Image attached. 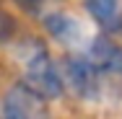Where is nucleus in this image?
Masks as SVG:
<instances>
[{"label": "nucleus", "instance_id": "obj_5", "mask_svg": "<svg viewBox=\"0 0 122 119\" xmlns=\"http://www.w3.org/2000/svg\"><path fill=\"white\" fill-rule=\"evenodd\" d=\"M88 57L99 65V70L104 72H117L122 75V47H117L109 34H101L91 42V49H88Z\"/></svg>", "mask_w": 122, "mask_h": 119}, {"label": "nucleus", "instance_id": "obj_3", "mask_svg": "<svg viewBox=\"0 0 122 119\" xmlns=\"http://www.w3.org/2000/svg\"><path fill=\"white\" fill-rule=\"evenodd\" d=\"M44 101L47 98L18 83L3 96V119H47Z\"/></svg>", "mask_w": 122, "mask_h": 119}, {"label": "nucleus", "instance_id": "obj_1", "mask_svg": "<svg viewBox=\"0 0 122 119\" xmlns=\"http://www.w3.org/2000/svg\"><path fill=\"white\" fill-rule=\"evenodd\" d=\"M18 57H21V83L26 88H31L34 93H39L47 101L62 96L65 75L62 70H57L44 44H39L36 39H26L21 44Z\"/></svg>", "mask_w": 122, "mask_h": 119}, {"label": "nucleus", "instance_id": "obj_6", "mask_svg": "<svg viewBox=\"0 0 122 119\" xmlns=\"http://www.w3.org/2000/svg\"><path fill=\"white\" fill-rule=\"evenodd\" d=\"M44 31H47L57 44H62V47H73L75 42H78V36H81L78 21H75L73 16L62 13V10L44 16Z\"/></svg>", "mask_w": 122, "mask_h": 119}, {"label": "nucleus", "instance_id": "obj_2", "mask_svg": "<svg viewBox=\"0 0 122 119\" xmlns=\"http://www.w3.org/2000/svg\"><path fill=\"white\" fill-rule=\"evenodd\" d=\"M62 75H65V86L78 98H96L99 96L104 72L99 70V65L88 54H68L62 60Z\"/></svg>", "mask_w": 122, "mask_h": 119}, {"label": "nucleus", "instance_id": "obj_7", "mask_svg": "<svg viewBox=\"0 0 122 119\" xmlns=\"http://www.w3.org/2000/svg\"><path fill=\"white\" fill-rule=\"evenodd\" d=\"M16 8H21L24 13H42V8H47L49 0H10Z\"/></svg>", "mask_w": 122, "mask_h": 119}, {"label": "nucleus", "instance_id": "obj_4", "mask_svg": "<svg viewBox=\"0 0 122 119\" xmlns=\"http://www.w3.org/2000/svg\"><path fill=\"white\" fill-rule=\"evenodd\" d=\"M83 5L104 34H120L122 31V3L120 0H83Z\"/></svg>", "mask_w": 122, "mask_h": 119}]
</instances>
